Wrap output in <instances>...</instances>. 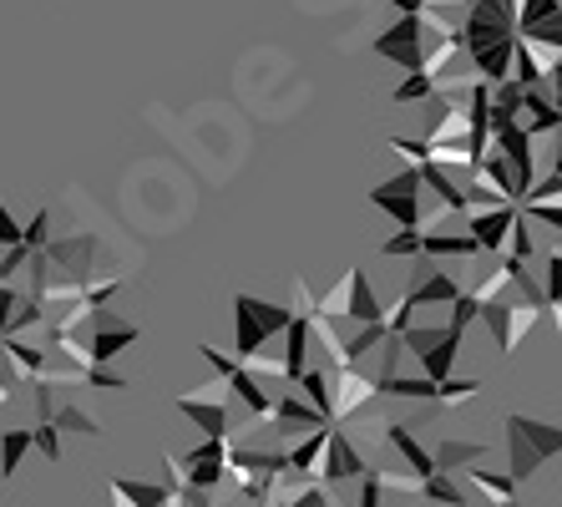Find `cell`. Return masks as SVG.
Instances as JSON below:
<instances>
[{
    "label": "cell",
    "mask_w": 562,
    "mask_h": 507,
    "mask_svg": "<svg viewBox=\"0 0 562 507\" xmlns=\"http://www.w3.org/2000/svg\"><path fill=\"white\" fill-rule=\"evenodd\" d=\"M375 396V375H366L360 365H340V371H329V421H350L360 416Z\"/></svg>",
    "instance_id": "7"
},
{
    "label": "cell",
    "mask_w": 562,
    "mask_h": 507,
    "mask_svg": "<svg viewBox=\"0 0 562 507\" xmlns=\"http://www.w3.org/2000/svg\"><path fill=\"white\" fill-rule=\"evenodd\" d=\"M11 244H21V224H15V218L5 214V203H0V249H11Z\"/></svg>",
    "instance_id": "38"
},
{
    "label": "cell",
    "mask_w": 562,
    "mask_h": 507,
    "mask_svg": "<svg viewBox=\"0 0 562 507\" xmlns=\"http://www.w3.org/2000/svg\"><path fill=\"white\" fill-rule=\"evenodd\" d=\"M375 396L436 401V381H426V375H385V381H375Z\"/></svg>",
    "instance_id": "21"
},
{
    "label": "cell",
    "mask_w": 562,
    "mask_h": 507,
    "mask_svg": "<svg viewBox=\"0 0 562 507\" xmlns=\"http://www.w3.org/2000/svg\"><path fill=\"white\" fill-rule=\"evenodd\" d=\"M420 254L426 259H476L482 249L467 228H431V234H420Z\"/></svg>",
    "instance_id": "13"
},
{
    "label": "cell",
    "mask_w": 562,
    "mask_h": 507,
    "mask_svg": "<svg viewBox=\"0 0 562 507\" xmlns=\"http://www.w3.org/2000/svg\"><path fill=\"white\" fill-rule=\"evenodd\" d=\"M370 356H380L375 381H385V375H401V365H406V346H401V335H395V330L380 335V346L370 350Z\"/></svg>",
    "instance_id": "24"
},
{
    "label": "cell",
    "mask_w": 562,
    "mask_h": 507,
    "mask_svg": "<svg viewBox=\"0 0 562 507\" xmlns=\"http://www.w3.org/2000/svg\"><path fill=\"white\" fill-rule=\"evenodd\" d=\"M457 356H461V330H446L426 356H416L420 375H426V381H446V375H457Z\"/></svg>",
    "instance_id": "16"
},
{
    "label": "cell",
    "mask_w": 562,
    "mask_h": 507,
    "mask_svg": "<svg viewBox=\"0 0 562 507\" xmlns=\"http://www.w3.org/2000/svg\"><path fill=\"white\" fill-rule=\"evenodd\" d=\"M289 315H304V320L314 315V290H310V280H304V274H294V280H289Z\"/></svg>",
    "instance_id": "32"
},
{
    "label": "cell",
    "mask_w": 562,
    "mask_h": 507,
    "mask_svg": "<svg viewBox=\"0 0 562 507\" xmlns=\"http://www.w3.org/2000/svg\"><path fill=\"white\" fill-rule=\"evenodd\" d=\"M391 153H401V158H406V168H420L431 147H426V137H391Z\"/></svg>",
    "instance_id": "34"
},
{
    "label": "cell",
    "mask_w": 562,
    "mask_h": 507,
    "mask_svg": "<svg viewBox=\"0 0 562 507\" xmlns=\"http://www.w3.org/2000/svg\"><path fill=\"white\" fill-rule=\"evenodd\" d=\"M178 416H188L193 427H203L209 437H228L234 416H228V401H198V396H178Z\"/></svg>",
    "instance_id": "14"
},
{
    "label": "cell",
    "mask_w": 562,
    "mask_h": 507,
    "mask_svg": "<svg viewBox=\"0 0 562 507\" xmlns=\"http://www.w3.org/2000/svg\"><path fill=\"white\" fill-rule=\"evenodd\" d=\"M355 507H380V482L370 477V472L360 477V503H355Z\"/></svg>",
    "instance_id": "40"
},
{
    "label": "cell",
    "mask_w": 562,
    "mask_h": 507,
    "mask_svg": "<svg viewBox=\"0 0 562 507\" xmlns=\"http://www.w3.org/2000/svg\"><path fill=\"white\" fill-rule=\"evenodd\" d=\"M502 431H507V477L522 487L527 477H532L542 462H552V457L562 452V431L558 421H537V416H522L512 412L507 421H502Z\"/></svg>",
    "instance_id": "1"
},
{
    "label": "cell",
    "mask_w": 562,
    "mask_h": 507,
    "mask_svg": "<svg viewBox=\"0 0 562 507\" xmlns=\"http://www.w3.org/2000/svg\"><path fill=\"white\" fill-rule=\"evenodd\" d=\"M178 477H183L188 487H203V493H223V487H228L223 457H218V462H183V467H178Z\"/></svg>",
    "instance_id": "22"
},
{
    "label": "cell",
    "mask_w": 562,
    "mask_h": 507,
    "mask_svg": "<svg viewBox=\"0 0 562 507\" xmlns=\"http://www.w3.org/2000/svg\"><path fill=\"white\" fill-rule=\"evenodd\" d=\"M223 452H228V437H209L203 447H193V452L178 457V467H183V462H218Z\"/></svg>",
    "instance_id": "35"
},
{
    "label": "cell",
    "mask_w": 562,
    "mask_h": 507,
    "mask_svg": "<svg viewBox=\"0 0 562 507\" xmlns=\"http://www.w3.org/2000/svg\"><path fill=\"white\" fill-rule=\"evenodd\" d=\"M26 452H31V431H0V477H15Z\"/></svg>",
    "instance_id": "23"
},
{
    "label": "cell",
    "mask_w": 562,
    "mask_h": 507,
    "mask_svg": "<svg viewBox=\"0 0 562 507\" xmlns=\"http://www.w3.org/2000/svg\"><path fill=\"white\" fill-rule=\"evenodd\" d=\"M31 452H41L46 462H61V431H56L52 421H36V431H31Z\"/></svg>",
    "instance_id": "29"
},
{
    "label": "cell",
    "mask_w": 562,
    "mask_h": 507,
    "mask_svg": "<svg viewBox=\"0 0 562 507\" xmlns=\"http://www.w3.org/2000/svg\"><path fill=\"white\" fill-rule=\"evenodd\" d=\"M380 254H385V259H416L420 254V228H401L395 239L380 244Z\"/></svg>",
    "instance_id": "31"
},
{
    "label": "cell",
    "mask_w": 562,
    "mask_h": 507,
    "mask_svg": "<svg viewBox=\"0 0 562 507\" xmlns=\"http://www.w3.org/2000/svg\"><path fill=\"white\" fill-rule=\"evenodd\" d=\"M300 386H304V396H310L314 412H319V416L329 421V375H325V371H304V375H300Z\"/></svg>",
    "instance_id": "28"
},
{
    "label": "cell",
    "mask_w": 562,
    "mask_h": 507,
    "mask_svg": "<svg viewBox=\"0 0 562 507\" xmlns=\"http://www.w3.org/2000/svg\"><path fill=\"white\" fill-rule=\"evenodd\" d=\"M476 391H482L476 375H461V381L457 375H446V381H436V406H467Z\"/></svg>",
    "instance_id": "25"
},
{
    "label": "cell",
    "mask_w": 562,
    "mask_h": 507,
    "mask_svg": "<svg viewBox=\"0 0 562 507\" xmlns=\"http://www.w3.org/2000/svg\"><path fill=\"white\" fill-rule=\"evenodd\" d=\"M416 497L420 503H431V507H467V487H461V477H451V472H431V477H420Z\"/></svg>",
    "instance_id": "19"
},
{
    "label": "cell",
    "mask_w": 562,
    "mask_h": 507,
    "mask_svg": "<svg viewBox=\"0 0 562 507\" xmlns=\"http://www.w3.org/2000/svg\"><path fill=\"white\" fill-rule=\"evenodd\" d=\"M279 507H335V493H329L325 482H304L294 497H284Z\"/></svg>",
    "instance_id": "30"
},
{
    "label": "cell",
    "mask_w": 562,
    "mask_h": 507,
    "mask_svg": "<svg viewBox=\"0 0 562 507\" xmlns=\"http://www.w3.org/2000/svg\"><path fill=\"white\" fill-rule=\"evenodd\" d=\"M366 457H360V447H355L350 437H345L335 421H329V431H325V452H319V482H325L329 493H340L345 482H355V477H366Z\"/></svg>",
    "instance_id": "6"
},
{
    "label": "cell",
    "mask_w": 562,
    "mask_h": 507,
    "mask_svg": "<svg viewBox=\"0 0 562 507\" xmlns=\"http://www.w3.org/2000/svg\"><path fill=\"white\" fill-rule=\"evenodd\" d=\"M46 228H52V214L41 209V214L31 218L26 228H21V244H26V249H41V244H46Z\"/></svg>",
    "instance_id": "37"
},
{
    "label": "cell",
    "mask_w": 562,
    "mask_h": 507,
    "mask_svg": "<svg viewBox=\"0 0 562 507\" xmlns=\"http://www.w3.org/2000/svg\"><path fill=\"white\" fill-rule=\"evenodd\" d=\"M476 320L486 325V335L497 340L502 356H517L522 335L542 320V305H532V300H486V305H476Z\"/></svg>",
    "instance_id": "4"
},
{
    "label": "cell",
    "mask_w": 562,
    "mask_h": 507,
    "mask_svg": "<svg viewBox=\"0 0 562 507\" xmlns=\"http://www.w3.org/2000/svg\"><path fill=\"white\" fill-rule=\"evenodd\" d=\"M106 493H112V503H117V507H137V503H132V497L117 487V482H106Z\"/></svg>",
    "instance_id": "42"
},
{
    "label": "cell",
    "mask_w": 562,
    "mask_h": 507,
    "mask_svg": "<svg viewBox=\"0 0 562 507\" xmlns=\"http://www.w3.org/2000/svg\"><path fill=\"white\" fill-rule=\"evenodd\" d=\"M486 507H497V503H486Z\"/></svg>",
    "instance_id": "44"
},
{
    "label": "cell",
    "mask_w": 562,
    "mask_h": 507,
    "mask_svg": "<svg viewBox=\"0 0 562 507\" xmlns=\"http://www.w3.org/2000/svg\"><path fill=\"white\" fill-rule=\"evenodd\" d=\"M380 431H385V441H391L395 452L411 462V472H416V477H431V472H436V467H431V447H420V441L411 437L406 421H385Z\"/></svg>",
    "instance_id": "17"
},
{
    "label": "cell",
    "mask_w": 562,
    "mask_h": 507,
    "mask_svg": "<svg viewBox=\"0 0 562 507\" xmlns=\"http://www.w3.org/2000/svg\"><path fill=\"white\" fill-rule=\"evenodd\" d=\"M426 46H431V36L420 31V15H401L391 31H380L375 52L385 56V61H395L401 71H420V56H426Z\"/></svg>",
    "instance_id": "8"
},
{
    "label": "cell",
    "mask_w": 562,
    "mask_h": 507,
    "mask_svg": "<svg viewBox=\"0 0 562 507\" xmlns=\"http://www.w3.org/2000/svg\"><path fill=\"white\" fill-rule=\"evenodd\" d=\"M461 284L451 280V274H441V264L436 259H426V254H416V284H411V305L416 309H446L451 300H457Z\"/></svg>",
    "instance_id": "10"
},
{
    "label": "cell",
    "mask_w": 562,
    "mask_h": 507,
    "mask_svg": "<svg viewBox=\"0 0 562 507\" xmlns=\"http://www.w3.org/2000/svg\"><path fill=\"white\" fill-rule=\"evenodd\" d=\"M279 335H284V356H279V361H284V381L294 386V381L310 371V320H304V315H289V325Z\"/></svg>",
    "instance_id": "12"
},
{
    "label": "cell",
    "mask_w": 562,
    "mask_h": 507,
    "mask_svg": "<svg viewBox=\"0 0 562 507\" xmlns=\"http://www.w3.org/2000/svg\"><path fill=\"white\" fill-rule=\"evenodd\" d=\"M81 386H87V391H127V375L106 371V365H87V375H81Z\"/></svg>",
    "instance_id": "33"
},
{
    "label": "cell",
    "mask_w": 562,
    "mask_h": 507,
    "mask_svg": "<svg viewBox=\"0 0 562 507\" xmlns=\"http://www.w3.org/2000/svg\"><path fill=\"white\" fill-rule=\"evenodd\" d=\"M370 203H375L380 214H391L401 228H416L420 218V203H426V188H420V173L416 168H401L395 178L370 188Z\"/></svg>",
    "instance_id": "5"
},
{
    "label": "cell",
    "mask_w": 562,
    "mask_h": 507,
    "mask_svg": "<svg viewBox=\"0 0 562 507\" xmlns=\"http://www.w3.org/2000/svg\"><path fill=\"white\" fill-rule=\"evenodd\" d=\"M289 325V305L279 300H254V294H238L234 300V335H238V356L263 350L279 330Z\"/></svg>",
    "instance_id": "3"
},
{
    "label": "cell",
    "mask_w": 562,
    "mask_h": 507,
    "mask_svg": "<svg viewBox=\"0 0 562 507\" xmlns=\"http://www.w3.org/2000/svg\"><path fill=\"white\" fill-rule=\"evenodd\" d=\"M112 482H117L137 507H162V497H168V482H143V477H112Z\"/></svg>",
    "instance_id": "27"
},
{
    "label": "cell",
    "mask_w": 562,
    "mask_h": 507,
    "mask_svg": "<svg viewBox=\"0 0 562 507\" xmlns=\"http://www.w3.org/2000/svg\"><path fill=\"white\" fill-rule=\"evenodd\" d=\"M269 416H274V421H279L284 431H294V437H304V431H314V427H329L325 416L314 412L310 401H300V396H274Z\"/></svg>",
    "instance_id": "15"
},
{
    "label": "cell",
    "mask_w": 562,
    "mask_h": 507,
    "mask_svg": "<svg viewBox=\"0 0 562 507\" xmlns=\"http://www.w3.org/2000/svg\"><path fill=\"white\" fill-rule=\"evenodd\" d=\"M52 427L61 431V437H102V421H97V416L87 412L77 396H71V401H56Z\"/></svg>",
    "instance_id": "18"
},
{
    "label": "cell",
    "mask_w": 562,
    "mask_h": 507,
    "mask_svg": "<svg viewBox=\"0 0 562 507\" xmlns=\"http://www.w3.org/2000/svg\"><path fill=\"white\" fill-rule=\"evenodd\" d=\"M310 320H355V325H375L380 320V300L370 290L366 269H345L340 284L325 294H314V315Z\"/></svg>",
    "instance_id": "2"
},
{
    "label": "cell",
    "mask_w": 562,
    "mask_h": 507,
    "mask_svg": "<svg viewBox=\"0 0 562 507\" xmlns=\"http://www.w3.org/2000/svg\"><path fill=\"white\" fill-rule=\"evenodd\" d=\"M5 406H11V396H0V412H5Z\"/></svg>",
    "instance_id": "43"
},
{
    "label": "cell",
    "mask_w": 562,
    "mask_h": 507,
    "mask_svg": "<svg viewBox=\"0 0 562 507\" xmlns=\"http://www.w3.org/2000/svg\"><path fill=\"white\" fill-rule=\"evenodd\" d=\"M492 457V447L486 441H471V437H441L431 447V467L436 472H451V477H461L467 467H476V462H486Z\"/></svg>",
    "instance_id": "11"
},
{
    "label": "cell",
    "mask_w": 562,
    "mask_h": 507,
    "mask_svg": "<svg viewBox=\"0 0 562 507\" xmlns=\"http://www.w3.org/2000/svg\"><path fill=\"white\" fill-rule=\"evenodd\" d=\"M188 396H198V401H228V381H209V386H198V391H188Z\"/></svg>",
    "instance_id": "39"
},
{
    "label": "cell",
    "mask_w": 562,
    "mask_h": 507,
    "mask_svg": "<svg viewBox=\"0 0 562 507\" xmlns=\"http://www.w3.org/2000/svg\"><path fill=\"white\" fill-rule=\"evenodd\" d=\"M431 97H436V81L426 71H406V81L391 92V102L395 108H411V102H431Z\"/></svg>",
    "instance_id": "26"
},
{
    "label": "cell",
    "mask_w": 562,
    "mask_h": 507,
    "mask_svg": "<svg viewBox=\"0 0 562 507\" xmlns=\"http://www.w3.org/2000/svg\"><path fill=\"white\" fill-rule=\"evenodd\" d=\"M198 356H203V361H209L213 371L223 375V381H228V375L238 371V356H223V350H218V346H209V340H203V346H198Z\"/></svg>",
    "instance_id": "36"
},
{
    "label": "cell",
    "mask_w": 562,
    "mask_h": 507,
    "mask_svg": "<svg viewBox=\"0 0 562 507\" xmlns=\"http://www.w3.org/2000/svg\"><path fill=\"white\" fill-rule=\"evenodd\" d=\"M461 477H467L476 493H486V503H497V507H507L512 497H517V482L502 477V472H492V467H482V462H476V467H467Z\"/></svg>",
    "instance_id": "20"
},
{
    "label": "cell",
    "mask_w": 562,
    "mask_h": 507,
    "mask_svg": "<svg viewBox=\"0 0 562 507\" xmlns=\"http://www.w3.org/2000/svg\"><path fill=\"white\" fill-rule=\"evenodd\" d=\"M385 5H395V11H401V15H416L420 5H426V0H385Z\"/></svg>",
    "instance_id": "41"
},
{
    "label": "cell",
    "mask_w": 562,
    "mask_h": 507,
    "mask_svg": "<svg viewBox=\"0 0 562 507\" xmlns=\"http://www.w3.org/2000/svg\"><path fill=\"white\" fill-rule=\"evenodd\" d=\"M512 218H517V203H497V209H471V214H461V228L476 239L482 254H502Z\"/></svg>",
    "instance_id": "9"
}]
</instances>
